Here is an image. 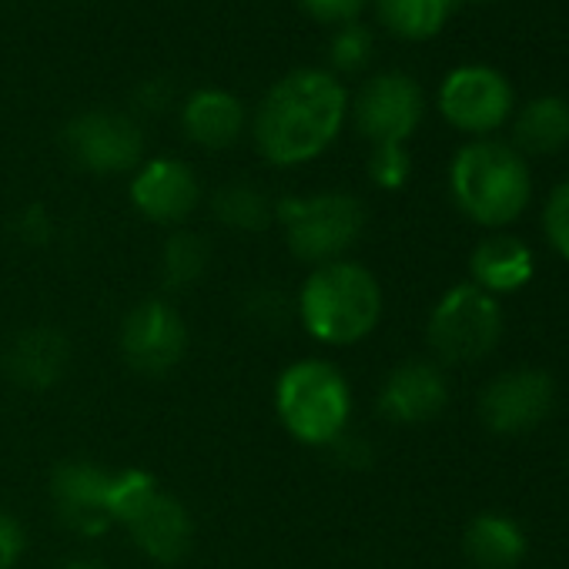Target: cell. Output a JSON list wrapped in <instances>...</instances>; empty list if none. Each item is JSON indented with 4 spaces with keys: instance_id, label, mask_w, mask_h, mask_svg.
Listing matches in <instances>:
<instances>
[{
    "instance_id": "obj_1",
    "label": "cell",
    "mask_w": 569,
    "mask_h": 569,
    "mask_svg": "<svg viewBox=\"0 0 569 569\" xmlns=\"http://www.w3.org/2000/svg\"><path fill=\"white\" fill-rule=\"evenodd\" d=\"M349 94L329 71L284 74L258 104L254 144L271 164H302L319 158L342 131Z\"/></svg>"
},
{
    "instance_id": "obj_2",
    "label": "cell",
    "mask_w": 569,
    "mask_h": 569,
    "mask_svg": "<svg viewBox=\"0 0 569 569\" xmlns=\"http://www.w3.org/2000/svg\"><path fill=\"white\" fill-rule=\"evenodd\" d=\"M382 312V292L372 271L352 261H329L309 274L299 296V316L309 336L329 346L366 339Z\"/></svg>"
},
{
    "instance_id": "obj_3",
    "label": "cell",
    "mask_w": 569,
    "mask_h": 569,
    "mask_svg": "<svg viewBox=\"0 0 569 569\" xmlns=\"http://www.w3.org/2000/svg\"><path fill=\"white\" fill-rule=\"evenodd\" d=\"M459 208L479 224H509L529 201V168L519 151L499 141L466 144L449 171Z\"/></svg>"
},
{
    "instance_id": "obj_4",
    "label": "cell",
    "mask_w": 569,
    "mask_h": 569,
    "mask_svg": "<svg viewBox=\"0 0 569 569\" xmlns=\"http://www.w3.org/2000/svg\"><path fill=\"white\" fill-rule=\"evenodd\" d=\"M281 426L306 446H332L349 422L352 396L342 372L329 362L306 359L281 372L274 386Z\"/></svg>"
},
{
    "instance_id": "obj_5",
    "label": "cell",
    "mask_w": 569,
    "mask_h": 569,
    "mask_svg": "<svg viewBox=\"0 0 569 569\" xmlns=\"http://www.w3.org/2000/svg\"><path fill=\"white\" fill-rule=\"evenodd\" d=\"M274 218L284 228L292 254L302 261H332L346 248L356 244V238L366 228L362 201L342 191H326L312 198H281L274 204Z\"/></svg>"
},
{
    "instance_id": "obj_6",
    "label": "cell",
    "mask_w": 569,
    "mask_h": 569,
    "mask_svg": "<svg viewBox=\"0 0 569 569\" xmlns=\"http://www.w3.org/2000/svg\"><path fill=\"white\" fill-rule=\"evenodd\" d=\"M502 332L499 306L479 284H456L429 319V346L446 362H476L492 352Z\"/></svg>"
},
{
    "instance_id": "obj_7",
    "label": "cell",
    "mask_w": 569,
    "mask_h": 569,
    "mask_svg": "<svg viewBox=\"0 0 569 569\" xmlns=\"http://www.w3.org/2000/svg\"><path fill=\"white\" fill-rule=\"evenodd\" d=\"M439 111L452 128L466 134H489L509 118L512 88L496 68L466 64V68H456L442 81Z\"/></svg>"
},
{
    "instance_id": "obj_8",
    "label": "cell",
    "mask_w": 569,
    "mask_h": 569,
    "mask_svg": "<svg viewBox=\"0 0 569 569\" xmlns=\"http://www.w3.org/2000/svg\"><path fill=\"white\" fill-rule=\"evenodd\" d=\"M64 148L81 168L94 174H118L141 161L144 138L141 128L124 114L88 111L64 128Z\"/></svg>"
},
{
    "instance_id": "obj_9",
    "label": "cell",
    "mask_w": 569,
    "mask_h": 569,
    "mask_svg": "<svg viewBox=\"0 0 569 569\" xmlns=\"http://www.w3.org/2000/svg\"><path fill=\"white\" fill-rule=\"evenodd\" d=\"M184 349H188V329L168 302L148 299L128 312L121 326V352L134 372L164 376L181 362Z\"/></svg>"
},
{
    "instance_id": "obj_10",
    "label": "cell",
    "mask_w": 569,
    "mask_h": 569,
    "mask_svg": "<svg viewBox=\"0 0 569 569\" xmlns=\"http://www.w3.org/2000/svg\"><path fill=\"white\" fill-rule=\"evenodd\" d=\"M422 88L399 71L376 74L356 98V124L372 144H406L422 121Z\"/></svg>"
},
{
    "instance_id": "obj_11",
    "label": "cell",
    "mask_w": 569,
    "mask_h": 569,
    "mask_svg": "<svg viewBox=\"0 0 569 569\" xmlns=\"http://www.w3.org/2000/svg\"><path fill=\"white\" fill-rule=\"evenodd\" d=\"M111 476L91 462H64L54 469L51 492L58 502L61 519L81 532V536H101L111 529L108 496H111Z\"/></svg>"
},
{
    "instance_id": "obj_12",
    "label": "cell",
    "mask_w": 569,
    "mask_h": 569,
    "mask_svg": "<svg viewBox=\"0 0 569 569\" xmlns=\"http://www.w3.org/2000/svg\"><path fill=\"white\" fill-rule=\"evenodd\" d=\"M552 406V382L546 372H509L502 379H496L486 392H482V419L492 432H526L532 429Z\"/></svg>"
},
{
    "instance_id": "obj_13",
    "label": "cell",
    "mask_w": 569,
    "mask_h": 569,
    "mask_svg": "<svg viewBox=\"0 0 569 569\" xmlns=\"http://www.w3.org/2000/svg\"><path fill=\"white\" fill-rule=\"evenodd\" d=\"M131 201L144 218L174 224L198 204V178L184 161L154 158L134 174Z\"/></svg>"
},
{
    "instance_id": "obj_14",
    "label": "cell",
    "mask_w": 569,
    "mask_h": 569,
    "mask_svg": "<svg viewBox=\"0 0 569 569\" xmlns=\"http://www.w3.org/2000/svg\"><path fill=\"white\" fill-rule=\"evenodd\" d=\"M446 379L439 369L426 362H406L399 366L382 392H379V412L392 422H426L446 406Z\"/></svg>"
},
{
    "instance_id": "obj_15",
    "label": "cell",
    "mask_w": 569,
    "mask_h": 569,
    "mask_svg": "<svg viewBox=\"0 0 569 569\" xmlns=\"http://www.w3.org/2000/svg\"><path fill=\"white\" fill-rule=\"evenodd\" d=\"M131 539L158 562L171 566L178 562L188 549H191V519L188 509L168 496V492H154L141 512L128 522Z\"/></svg>"
},
{
    "instance_id": "obj_16",
    "label": "cell",
    "mask_w": 569,
    "mask_h": 569,
    "mask_svg": "<svg viewBox=\"0 0 569 569\" xmlns=\"http://www.w3.org/2000/svg\"><path fill=\"white\" fill-rule=\"evenodd\" d=\"M184 134L201 148H228L244 128V108L234 94L221 88H201L184 101L181 111Z\"/></svg>"
},
{
    "instance_id": "obj_17",
    "label": "cell",
    "mask_w": 569,
    "mask_h": 569,
    "mask_svg": "<svg viewBox=\"0 0 569 569\" xmlns=\"http://www.w3.org/2000/svg\"><path fill=\"white\" fill-rule=\"evenodd\" d=\"M68 339L54 329H31L24 332L11 356H8V369L14 376V382H21L24 389H51L54 382H61L64 369H68Z\"/></svg>"
},
{
    "instance_id": "obj_18",
    "label": "cell",
    "mask_w": 569,
    "mask_h": 569,
    "mask_svg": "<svg viewBox=\"0 0 569 569\" xmlns=\"http://www.w3.org/2000/svg\"><path fill=\"white\" fill-rule=\"evenodd\" d=\"M466 556L476 569H516L526 556V539L512 519L482 512L466 529Z\"/></svg>"
},
{
    "instance_id": "obj_19",
    "label": "cell",
    "mask_w": 569,
    "mask_h": 569,
    "mask_svg": "<svg viewBox=\"0 0 569 569\" xmlns=\"http://www.w3.org/2000/svg\"><path fill=\"white\" fill-rule=\"evenodd\" d=\"M472 274L482 292H516L532 274V251L516 238H486L472 251Z\"/></svg>"
},
{
    "instance_id": "obj_20",
    "label": "cell",
    "mask_w": 569,
    "mask_h": 569,
    "mask_svg": "<svg viewBox=\"0 0 569 569\" xmlns=\"http://www.w3.org/2000/svg\"><path fill=\"white\" fill-rule=\"evenodd\" d=\"M512 134L526 154H556L569 144V104L556 94L532 98L519 111Z\"/></svg>"
},
{
    "instance_id": "obj_21",
    "label": "cell",
    "mask_w": 569,
    "mask_h": 569,
    "mask_svg": "<svg viewBox=\"0 0 569 569\" xmlns=\"http://www.w3.org/2000/svg\"><path fill=\"white\" fill-rule=\"evenodd\" d=\"M379 21L402 41H429L436 38L452 8L456 0H379Z\"/></svg>"
},
{
    "instance_id": "obj_22",
    "label": "cell",
    "mask_w": 569,
    "mask_h": 569,
    "mask_svg": "<svg viewBox=\"0 0 569 569\" xmlns=\"http://www.w3.org/2000/svg\"><path fill=\"white\" fill-rule=\"evenodd\" d=\"M208 241L201 234H191V231H178L168 238L164 244V254H161V278L168 289H188L194 284L204 268H208Z\"/></svg>"
},
{
    "instance_id": "obj_23",
    "label": "cell",
    "mask_w": 569,
    "mask_h": 569,
    "mask_svg": "<svg viewBox=\"0 0 569 569\" xmlns=\"http://www.w3.org/2000/svg\"><path fill=\"white\" fill-rule=\"evenodd\" d=\"M214 214L221 224L238 228V231H261L271 221V204L268 198L251 188V184H228L214 194L211 201Z\"/></svg>"
},
{
    "instance_id": "obj_24",
    "label": "cell",
    "mask_w": 569,
    "mask_h": 569,
    "mask_svg": "<svg viewBox=\"0 0 569 569\" xmlns=\"http://www.w3.org/2000/svg\"><path fill=\"white\" fill-rule=\"evenodd\" d=\"M372 54H376V41L356 21L352 24H342L339 34L332 38V48H329V61L342 74H359L372 61Z\"/></svg>"
},
{
    "instance_id": "obj_25",
    "label": "cell",
    "mask_w": 569,
    "mask_h": 569,
    "mask_svg": "<svg viewBox=\"0 0 569 569\" xmlns=\"http://www.w3.org/2000/svg\"><path fill=\"white\" fill-rule=\"evenodd\" d=\"M409 154L402 144H376L372 148V158H369V174L379 188H402L406 178H409Z\"/></svg>"
},
{
    "instance_id": "obj_26",
    "label": "cell",
    "mask_w": 569,
    "mask_h": 569,
    "mask_svg": "<svg viewBox=\"0 0 569 569\" xmlns=\"http://www.w3.org/2000/svg\"><path fill=\"white\" fill-rule=\"evenodd\" d=\"M546 234L556 251L569 258V181H562L546 201Z\"/></svg>"
},
{
    "instance_id": "obj_27",
    "label": "cell",
    "mask_w": 569,
    "mask_h": 569,
    "mask_svg": "<svg viewBox=\"0 0 569 569\" xmlns=\"http://www.w3.org/2000/svg\"><path fill=\"white\" fill-rule=\"evenodd\" d=\"M302 8L322 24H352L366 0H302Z\"/></svg>"
},
{
    "instance_id": "obj_28",
    "label": "cell",
    "mask_w": 569,
    "mask_h": 569,
    "mask_svg": "<svg viewBox=\"0 0 569 569\" xmlns=\"http://www.w3.org/2000/svg\"><path fill=\"white\" fill-rule=\"evenodd\" d=\"M14 231H18V238H21L24 244H48L54 224H51V218H48V211H44L41 204H31V208L21 211Z\"/></svg>"
},
{
    "instance_id": "obj_29",
    "label": "cell",
    "mask_w": 569,
    "mask_h": 569,
    "mask_svg": "<svg viewBox=\"0 0 569 569\" xmlns=\"http://www.w3.org/2000/svg\"><path fill=\"white\" fill-rule=\"evenodd\" d=\"M21 552H24V532H21V526L8 512H0V569H14V562L21 559Z\"/></svg>"
},
{
    "instance_id": "obj_30",
    "label": "cell",
    "mask_w": 569,
    "mask_h": 569,
    "mask_svg": "<svg viewBox=\"0 0 569 569\" xmlns=\"http://www.w3.org/2000/svg\"><path fill=\"white\" fill-rule=\"evenodd\" d=\"M61 569H104V566L98 559H68Z\"/></svg>"
}]
</instances>
